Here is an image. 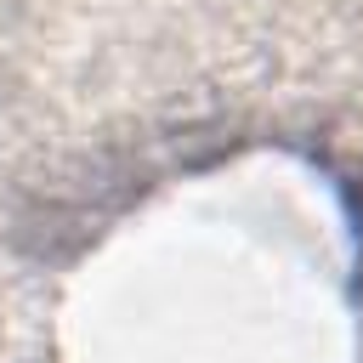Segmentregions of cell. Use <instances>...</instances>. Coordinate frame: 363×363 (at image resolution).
I'll return each instance as SVG.
<instances>
[{
	"mask_svg": "<svg viewBox=\"0 0 363 363\" xmlns=\"http://www.w3.org/2000/svg\"><path fill=\"white\" fill-rule=\"evenodd\" d=\"M340 193H346V204H352V216H357V306H363V176H340Z\"/></svg>",
	"mask_w": 363,
	"mask_h": 363,
	"instance_id": "cell-1",
	"label": "cell"
}]
</instances>
